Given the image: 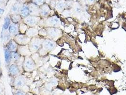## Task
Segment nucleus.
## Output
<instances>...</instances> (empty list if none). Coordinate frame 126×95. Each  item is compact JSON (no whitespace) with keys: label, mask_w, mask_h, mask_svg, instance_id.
I'll return each instance as SVG.
<instances>
[{"label":"nucleus","mask_w":126,"mask_h":95,"mask_svg":"<svg viewBox=\"0 0 126 95\" xmlns=\"http://www.w3.org/2000/svg\"><path fill=\"white\" fill-rule=\"evenodd\" d=\"M9 15H10V17L12 23L19 24V23L23 21V19L19 14H10Z\"/></svg>","instance_id":"obj_20"},{"label":"nucleus","mask_w":126,"mask_h":95,"mask_svg":"<svg viewBox=\"0 0 126 95\" xmlns=\"http://www.w3.org/2000/svg\"><path fill=\"white\" fill-rule=\"evenodd\" d=\"M11 20L10 17V15L8 14L4 18V23L3 25V30H8L11 24Z\"/></svg>","instance_id":"obj_22"},{"label":"nucleus","mask_w":126,"mask_h":95,"mask_svg":"<svg viewBox=\"0 0 126 95\" xmlns=\"http://www.w3.org/2000/svg\"><path fill=\"white\" fill-rule=\"evenodd\" d=\"M38 36L46 38L47 36V30L45 27H42L39 30L38 32Z\"/></svg>","instance_id":"obj_28"},{"label":"nucleus","mask_w":126,"mask_h":95,"mask_svg":"<svg viewBox=\"0 0 126 95\" xmlns=\"http://www.w3.org/2000/svg\"><path fill=\"white\" fill-rule=\"evenodd\" d=\"M95 0H86L87 2L89 3H90V4H92V3H94Z\"/></svg>","instance_id":"obj_35"},{"label":"nucleus","mask_w":126,"mask_h":95,"mask_svg":"<svg viewBox=\"0 0 126 95\" xmlns=\"http://www.w3.org/2000/svg\"><path fill=\"white\" fill-rule=\"evenodd\" d=\"M56 2H57V0H51L50 4H49V6L51 8V9L53 10H55V7L56 5Z\"/></svg>","instance_id":"obj_32"},{"label":"nucleus","mask_w":126,"mask_h":95,"mask_svg":"<svg viewBox=\"0 0 126 95\" xmlns=\"http://www.w3.org/2000/svg\"><path fill=\"white\" fill-rule=\"evenodd\" d=\"M57 47V43L55 40L48 38H45L40 49L38 51L39 55L41 56H45L49 52L54 51Z\"/></svg>","instance_id":"obj_1"},{"label":"nucleus","mask_w":126,"mask_h":95,"mask_svg":"<svg viewBox=\"0 0 126 95\" xmlns=\"http://www.w3.org/2000/svg\"><path fill=\"white\" fill-rule=\"evenodd\" d=\"M28 28L29 27L23 21L19 23V32L20 34H25Z\"/></svg>","instance_id":"obj_23"},{"label":"nucleus","mask_w":126,"mask_h":95,"mask_svg":"<svg viewBox=\"0 0 126 95\" xmlns=\"http://www.w3.org/2000/svg\"><path fill=\"white\" fill-rule=\"evenodd\" d=\"M27 4L29 9L30 15L35 16H40V7L33 3L32 1L27 2Z\"/></svg>","instance_id":"obj_10"},{"label":"nucleus","mask_w":126,"mask_h":95,"mask_svg":"<svg viewBox=\"0 0 126 95\" xmlns=\"http://www.w3.org/2000/svg\"><path fill=\"white\" fill-rule=\"evenodd\" d=\"M18 46L19 45L16 42V41L13 39V38H12L8 41L7 44L4 46L6 47L11 52H13L17 51Z\"/></svg>","instance_id":"obj_16"},{"label":"nucleus","mask_w":126,"mask_h":95,"mask_svg":"<svg viewBox=\"0 0 126 95\" xmlns=\"http://www.w3.org/2000/svg\"><path fill=\"white\" fill-rule=\"evenodd\" d=\"M24 60V57L21 56L20 57V58H19V60L15 63L17 64V65H18L19 70L21 71L22 73V72L24 71L23 68Z\"/></svg>","instance_id":"obj_25"},{"label":"nucleus","mask_w":126,"mask_h":95,"mask_svg":"<svg viewBox=\"0 0 126 95\" xmlns=\"http://www.w3.org/2000/svg\"><path fill=\"white\" fill-rule=\"evenodd\" d=\"M68 0V1H72L73 0Z\"/></svg>","instance_id":"obj_41"},{"label":"nucleus","mask_w":126,"mask_h":95,"mask_svg":"<svg viewBox=\"0 0 126 95\" xmlns=\"http://www.w3.org/2000/svg\"><path fill=\"white\" fill-rule=\"evenodd\" d=\"M49 84L51 85V86H56L57 84V80L56 78H53L51 80Z\"/></svg>","instance_id":"obj_33"},{"label":"nucleus","mask_w":126,"mask_h":95,"mask_svg":"<svg viewBox=\"0 0 126 95\" xmlns=\"http://www.w3.org/2000/svg\"><path fill=\"white\" fill-rule=\"evenodd\" d=\"M44 19V27L59 28L61 24L60 19L57 15H53Z\"/></svg>","instance_id":"obj_5"},{"label":"nucleus","mask_w":126,"mask_h":95,"mask_svg":"<svg viewBox=\"0 0 126 95\" xmlns=\"http://www.w3.org/2000/svg\"><path fill=\"white\" fill-rule=\"evenodd\" d=\"M19 14L22 17L23 19L30 15V11L27 3L22 5L20 7L19 11Z\"/></svg>","instance_id":"obj_18"},{"label":"nucleus","mask_w":126,"mask_h":95,"mask_svg":"<svg viewBox=\"0 0 126 95\" xmlns=\"http://www.w3.org/2000/svg\"><path fill=\"white\" fill-rule=\"evenodd\" d=\"M51 0H45V3L49 5Z\"/></svg>","instance_id":"obj_37"},{"label":"nucleus","mask_w":126,"mask_h":95,"mask_svg":"<svg viewBox=\"0 0 126 95\" xmlns=\"http://www.w3.org/2000/svg\"><path fill=\"white\" fill-rule=\"evenodd\" d=\"M13 38L19 45H27L29 44L32 38L27 36L25 34L19 33L14 37Z\"/></svg>","instance_id":"obj_9"},{"label":"nucleus","mask_w":126,"mask_h":95,"mask_svg":"<svg viewBox=\"0 0 126 95\" xmlns=\"http://www.w3.org/2000/svg\"><path fill=\"white\" fill-rule=\"evenodd\" d=\"M1 60L0 59V69H1Z\"/></svg>","instance_id":"obj_39"},{"label":"nucleus","mask_w":126,"mask_h":95,"mask_svg":"<svg viewBox=\"0 0 126 95\" xmlns=\"http://www.w3.org/2000/svg\"></svg>","instance_id":"obj_43"},{"label":"nucleus","mask_w":126,"mask_h":95,"mask_svg":"<svg viewBox=\"0 0 126 95\" xmlns=\"http://www.w3.org/2000/svg\"><path fill=\"white\" fill-rule=\"evenodd\" d=\"M73 13L76 15H81L82 13V9L78 3H76L74 4L73 8Z\"/></svg>","instance_id":"obj_26"},{"label":"nucleus","mask_w":126,"mask_h":95,"mask_svg":"<svg viewBox=\"0 0 126 95\" xmlns=\"http://www.w3.org/2000/svg\"><path fill=\"white\" fill-rule=\"evenodd\" d=\"M13 85L14 88L23 90V89L26 86L27 79L24 76L20 75L14 77Z\"/></svg>","instance_id":"obj_7"},{"label":"nucleus","mask_w":126,"mask_h":95,"mask_svg":"<svg viewBox=\"0 0 126 95\" xmlns=\"http://www.w3.org/2000/svg\"><path fill=\"white\" fill-rule=\"evenodd\" d=\"M44 39L45 38L39 36L34 37L31 38L28 46L32 54L38 52L41 48L42 42Z\"/></svg>","instance_id":"obj_2"},{"label":"nucleus","mask_w":126,"mask_h":95,"mask_svg":"<svg viewBox=\"0 0 126 95\" xmlns=\"http://www.w3.org/2000/svg\"><path fill=\"white\" fill-rule=\"evenodd\" d=\"M3 30V32H2V33L1 38L3 41V44L4 46L7 44L8 41L13 38L12 37L10 34L9 33L8 30Z\"/></svg>","instance_id":"obj_19"},{"label":"nucleus","mask_w":126,"mask_h":95,"mask_svg":"<svg viewBox=\"0 0 126 95\" xmlns=\"http://www.w3.org/2000/svg\"><path fill=\"white\" fill-rule=\"evenodd\" d=\"M4 12V10L3 9L0 8V16H1Z\"/></svg>","instance_id":"obj_36"},{"label":"nucleus","mask_w":126,"mask_h":95,"mask_svg":"<svg viewBox=\"0 0 126 95\" xmlns=\"http://www.w3.org/2000/svg\"><path fill=\"white\" fill-rule=\"evenodd\" d=\"M62 14H63V16H65V17H68L71 16V14L72 13V12L69 10H65L63 11V12L62 13Z\"/></svg>","instance_id":"obj_31"},{"label":"nucleus","mask_w":126,"mask_h":95,"mask_svg":"<svg viewBox=\"0 0 126 95\" xmlns=\"http://www.w3.org/2000/svg\"><path fill=\"white\" fill-rule=\"evenodd\" d=\"M22 5L19 4V2L16 1L12 7L10 14H19V11L20 8Z\"/></svg>","instance_id":"obj_21"},{"label":"nucleus","mask_w":126,"mask_h":95,"mask_svg":"<svg viewBox=\"0 0 126 95\" xmlns=\"http://www.w3.org/2000/svg\"><path fill=\"white\" fill-rule=\"evenodd\" d=\"M9 72L10 75L13 78L22 74L18 65L15 63H12L10 65L9 67Z\"/></svg>","instance_id":"obj_11"},{"label":"nucleus","mask_w":126,"mask_h":95,"mask_svg":"<svg viewBox=\"0 0 126 95\" xmlns=\"http://www.w3.org/2000/svg\"><path fill=\"white\" fill-rule=\"evenodd\" d=\"M37 64L31 56L24 57L23 65L24 71L26 72H32L37 69Z\"/></svg>","instance_id":"obj_3"},{"label":"nucleus","mask_w":126,"mask_h":95,"mask_svg":"<svg viewBox=\"0 0 126 95\" xmlns=\"http://www.w3.org/2000/svg\"><path fill=\"white\" fill-rule=\"evenodd\" d=\"M11 55H12V63H16L19 60L20 57H21L17 51L11 52Z\"/></svg>","instance_id":"obj_24"},{"label":"nucleus","mask_w":126,"mask_h":95,"mask_svg":"<svg viewBox=\"0 0 126 95\" xmlns=\"http://www.w3.org/2000/svg\"><path fill=\"white\" fill-rule=\"evenodd\" d=\"M16 1L19 2V4H20L21 5H23V4L27 3V1L26 0H17Z\"/></svg>","instance_id":"obj_34"},{"label":"nucleus","mask_w":126,"mask_h":95,"mask_svg":"<svg viewBox=\"0 0 126 95\" xmlns=\"http://www.w3.org/2000/svg\"><path fill=\"white\" fill-rule=\"evenodd\" d=\"M2 70L1 69H0V78H1V77L2 76Z\"/></svg>","instance_id":"obj_38"},{"label":"nucleus","mask_w":126,"mask_h":95,"mask_svg":"<svg viewBox=\"0 0 126 95\" xmlns=\"http://www.w3.org/2000/svg\"><path fill=\"white\" fill-rule=\"evenodd\" d=\"M54 10H52L49 5L45 3L40 7L39 15L42 19H45L51 16V14Z\"/></svg>","instance_id":"obj_8"},{"label":"nucleus","mask_w":126,"mask_h":95,"mask_svg":"<svg viewBox=\"0 0 126 95\" xmlns=\"http://www.w3.org/2000/svg\"><path fill=\"white\" fill-rule=\"evenodd\" d=\"M66 9V0H57L55 10L58 13H62L63 11Z\"/></svg>","instance_id":"obj_14"},{"label":"nucleus","mask_w":126,"mask_h":95,"mask_svg":"<svg viewBox=\"0 0 126 95\" xmlns=\"http://www.w3.org/2000/svg\"><path fill=\"white\" fill-rule=\"evenodd\" d=\"M5 88L4 85L0 81V95H6Z\"/></svg>","instance_id":"obj_29"},{"label":"nucleus","mask_w":126,"mask_h":95,"mask_svg":"<svg viewBox=\"0 0 126 95\" xmlns=\"http://www.w3.org/2000/svg\"><path fill=\"white\" fill-rule=\"evenodd\" d=\"M27 0V2H31V1H32V0Z\"/></svg>","instance_id":"obj_40"},{"label":"nucleus","mask_w":126,"mask_h":95,"mask_svg":"<svg viewBox=\"0 0 126 95\" xmlns=\"http://www.w3.org/2000/svg\"><path fill=\"white\" fill-rule=\"evenodd\" d=\"M32 2L40 7L45 3V0H32Z\"/></svg>","instance_id":"obj_30"},{"label":"nucleus","mask_w":126,"mask_h":95,"mask_svg":"<svg viewBox=\"0 0 126 95\" xmlns=\"http://www.w3.org/2000/svg\"></svg>","instance_id":"obj_42"},{"label":"nucleus","mask_w":126,"mask_h":95,"mask_svg":"<svg viewBox=\"0 0 126 95\" xmlns=\"http://www.w3.org/2000/svg\"><path fill=\"white\" fill-rule=\"evenodd\" d=\"M8 32L10 34L12 38H13L17 35L19 34V24L17 23H11L8 29Z\"/></svg>","instance_id":"obj_15"},{"label":"nucleus","mask_w":126,"mask_h":95,"mask_svg":"<svg viewBox=\"0 0 126 95\" xmlns=\"http://www.w3.org/2000/svg\"><path fill=\"white\" fill-rule=\"evenodd\" d=\"M12 92L13 95H26V93L24 91L14 88L12 89Z\"/></svg>","instance_id":"obj_27"},{"label":"nucleus","mask_w":126,"mask_h":95,"mask_svg":"<svg viewBox=\"0 0 126 95\" xmlns=\"http://www.w3.org/2000/svg\"><path fill=\"white\" fill-rule=\"evenodd\" d=\"M42 19L40 16H35L30 15L28 17L23 19V21L29 27H33L37 26H38Z\"/></svg>","instance_id":"obj_6"},{"label":"nucleus","mask_w":126,"mask_h":95,"mask_svg":"<svg viewBox=\"0 0 126 95\" xmlns=\"http://www.w3.org/2000/svg\"><path fill=\"white\" fill-rule=\"evenodd\" d=\"M4 51L5 66L6 67H8L9 68L10 65L12 63L11 52L5 46H4Z\"/></svg>","instance_id":"obj_17"},{"label":"nucleus","mask_w":126,"mask_h":95,"mask_svg":"<svg viewBox=\"0 0 126 95\" xmlns=\"http://www.w3.org/2000/svg\"><path fill=\"white\" fill-rule=\"evenodd\" d=\"M46 28L47 32V38L55 41L62 36V31L58 28L47 27Z\"/></svg>","instance_id":"obj_4"},{"label":"nucleus","mask_w":126,"mask_h":95,"mask_svg":"<svg viewBox=\"0 0 126 95\" xmlns=\"http://www.w3.org/2000/svg\"><path fill=\"white\" fill-rule=\"evenodd\" d=\"M39 26H36L33 27H29L27 31L26 32L25 34L30 38H33L38 36Z\"/></svg>","instance_id":"obj_13"},{"label":"nucleus","mask_w":126,"mask_h":95,"mask_svg":"<svg viewBox=\"0 0 126 95\" xmlns=\"http://www.w3.org/2000/svg\"><path fill=\"white\" fill-rule=\"evenodd\" d=\"M17 52L19 53L20 56L26 57L31 56L32 53L30 51L28 45H19Z\"/></svg>","instance_id":"obj_12"}]
</instances>
